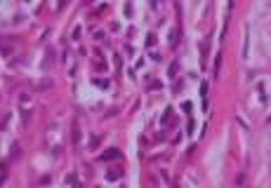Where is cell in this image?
<instances>
[{
  "label": "cell",
  "instance_id": "obj_3",
  "mask_svg": "<svg viewBox=\"0 0 271 188\" xmlns=\"http://www.w3.org/2000/svg\"><path fill=\"white\" fill-rule=\"evenodd\" d=\"M17 155H22V146H19V144H14V146H12V160H14Z\"/></svg>",
  "mask_w": 271,
  "mask_h": 188
},
{
  "label": "cell",
  "instance_id": "obj_7",
  "mask_svg": "<svg viewBox=\"0 0 271 188\" xmlns=\"http://www.w3.org/2000/svg\"><path fill=\"white\" fill-rule=\"evenodd\" d=\"M106 177H109V179H118V177H120V172H109Z\"/></svg>",
  "mask_w": 271,
  "mask_h": 188
},
{
  "label": "cell",
  "instance_id": "obj_2",
  "mask_svg": "<svg viewBox=\"0 0 271 188\" xmlns=\"http://www.w3.org/2000/svg\"><path fill=\"white\" fill-rule=\"evenodd\" d=\"M177 71H179V61H172V66H170V78H175V73H177Z\"/></svg>",
  "mask_w": 271,
  "mask_h": 188
},
{
  "label": "cell",
  "instance_id": "obj_1",
  "mask_svg": "<svg viewBox=\"0 0 271 188\" xmlns=\"http://www.w3.org/2000/svg\"><path fill=\"white\" fill-rule=\"evenodd\" d=\"M50 87H52V80H50V78H45V80L36 82V89H38V92H43V89H50Z\"/></svg>",
  "mask_w": 271,
  "mask_h": 188
},
{
  "label": "cell",
  "instance_id": "obj_4",
  "mask_svg": "<svg viewBox=\"0 0 271 188\" xmlns=\"http://www.w3.org/2000/svg\"><path fill=\"white\" fill-rule=\"evenodd\" d=\"M219 66H222V54L215 59V75H219Z\"/></svg>",
  "mask_w": 271,
  "mask_h": 188
},
{
  "label": "cell",
  "instance_id": "obj_6",
  "mask_svg": "<svg viewBox=\"0 0 271 188\" xmlns=\"http://www.w3.org/2000/svg\"><path fill=\"white\" fill-rule=\"evenodd\" d=\"M7 120H10V113H5V115H2V120H0V129L7 125Z\"/></svg>",
  "mask_w": 271,
  "mask_h": 188
},
{
  "label": "cell",
  "instance_id": "obj_5",
  "mask_svg": "<svg viewBox=\"0 0 271 188\" xmlns=\"http://www.w3.org/2000/svg\"><path fill=\"white\" fill-rule=\"evenodd\" d=\"M109 158H118V150H116V148H111L106 155H104V160H109Z\"/></svg>",
  "mask_w": 271,
  "mask_h": 188
}]
</instances>
